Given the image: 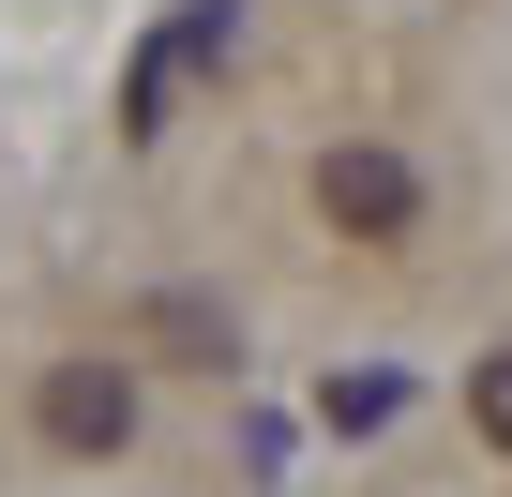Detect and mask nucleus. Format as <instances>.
Returning a JSON list of instances; mask_svg holds the SVG:
<instances>
[{
  "instance_id": "423d86ee",
  "label": "nucleus",
  "mask_w": 512,
  "mask_h": 497,
  "mask_svg": "<svg viewBox=\"0 0 512 497\" xmlns=\"http://www.w3.org/2000/svg\"><path fill=\"white\" fill-rule=\"evenodd\" d=\"M467 422H482V437H497V452H512V347H497V362H482V377H467Z\"/></svg>"
},
{
  "instance_id": "39448f33",
  "label": "nucleus",
  "mask_w": 512,
  "mask_h": 497,
  "mask_svg": "<svg viewBox=\"0 0 512 497\" xmlns=\"http://www.w3.org/2000/svg\"><path fill=\"white\" fill-rule=\"evenodd\" d=\"M392 407H407V392H392V377H332V407H317V422H332V437H377V422H392Z\"/></svg>"
},
{
  "instance_id": "f257e3e1",
  "label": "nucleus",
  "mask_w": 512,
  "mask_h": 497,
  "mask_svg": "<svg viewBox=\"0 0 512 497\" xmlns=\"http://www.w3.org/2000/svg\"><path fill=\"white\" fill-rule=\"evenodd\" d=\"M317 211H332L347 241H407V226H422V181H407V151L362 136V151H317Z\"/></svg>"
},
{
  "instance_id": "7ed1b4c3",
  "label": "nucleus",
  "mask_w": 512,
  "mask_h": 497,
  "mask_svg": "<svg viewBox=\"0 0 512 497\" xmlns=\"http://www.w3.org/2000/svg\"><path fill=\"white\" fill-rule=\"evenodd\" d=\"M211 46H226V0H196V16H181L166 46H136V76H121V136H166V91H181Z\"/></svg>"
},
{
  "instance_id": "20e7f679",
  "label": "nucleus",
  "mask_w": 512,
  "mask_h": 497,
  "mask_svg": "<svg viewBox=\"0 0 512 497\" xmlns=\"http://www.w3.org/2000/svg\"><path fill=\"white\" fill-rule=\"evenodd\" d=\"M136 347H151V362H196V377H226V362H241V317H226L211 287H166V302L136 317Z\"/></svg>"
},
{
  "instance_id": "f03ea898",
  "label": "nucleus",
  "mask_w": 512,
  "mask_h": 497,
  "mask_svg": "<svg viewBox=\"0 0 512 497\" xmlns=\"http://www.w3.org/2000/svg\"><path fill=\"white\" fill-rule=\"evenodd\" d=\"M46 437L61 452H121L136 437V377L121 362H46Z\"/></svg>"
}]
</instances>
